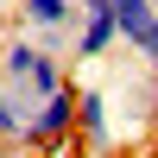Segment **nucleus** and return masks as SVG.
<instances>
[{
	"mask_svg": "<svg viewBox=\"0 0 158 158\" xmlns=\"http://www.w3.org/2000/svg\"><path fill=\"white\" fill-rule=\"evenodd\" d=\"M76 127H82V139H89L95 152H108V146H114V120H108V95H101L95 82H89V89H76Z\"/></svg>",
	"mask_w": 158,
	"mask_h": 158,
	"instance_id": "5",
	"label": "nucleus"
},
{
	"mask_svg": "<svg viewBox=\"0 0 158 158\" xmlns=\"http://www.w3.org/2000/svg\"><path fill=\"white\" fill-rule=\"evenodd\" d=\"M114 19H120V38H127V44L158 63V6H152V0H114Z\"/></svg>",
	"mask_w": 158,
	"mask_h": 158,
	"instance_id": "4",
	"label": "nucleus"
},
{
	"mask_svg": "<svg viewBox=\"0 0 158 158\" xmlns=\"http://www.w3.org/2000/svg\"><path fill=\"white\" fill-rule=\"evenodd\" d=\"M82 19H76V63H95L120 44V19H114V0H76Z\"/></svg>",
	"mask_w": 158,
	"mask_h": 158,
	"instance_id": "3",
	"label": "nucleus"
},
{
	"mask_svg": "<svg viewBox=\"0 0 158 158\" xmlns=\"http://www.w3.org/2000/svg\"><path fill=\"white\" fill-rule=\"evenodd\" d=\"M0 76H6V82L19 89L32 108H44L57 89H70L63 57H57V51H44L32 32H6V38H0Z\"/></svg>",
	"mask_w": 158,
	"mask_h": 158,
	"instance_id": "1",
	"label": "nucleus"
},
{
	"mask_svg": "<svg viewBox=\"0 0 158 158\" xmlns=\"http://www.w3.org/2000/svg\"><path fill=\"white\" fill-rule=\"evenodd\" d=\"M152 6H158V0H152Z\"/></svg>",
	"mask_w": 158,
	"mask_h": 158,
	"instance_id": "8",
	"label": "nucleus"
},
{
	"mask_svg": "<svg viewBox=\"0 0 158 158\" xmlns=\"http://www.w3.org/2000/svg\"><path fill=\"white\" fill-rule=\"evenodd\" d=\"M0 158H13V146H0Z\"/></svg>",
	"mask_w": 158,
	"mask_h": 158,
	"instance_id": "7",
	"label": "nucleus"
},
{
	"mask_svg": "<svg viewBox=\"0 0 158 158\" xmlns=\"http://www.w3.org/2000/svg\"><path fill=\"white\" fill-rule=\"evenodd\" d=\"M70 139H76V89H57V95L32 114V152L70 158Z\"/></svg>",
	"mask_w": 158,
	"mask_h": 158,
	"instance_id": "2",
	"label": "nucleus"
},
{
	"mask_svg": "<svg viewBox=\"0 0 158 158\" xmlns=\"http://www.w3.org/2000/svg\"><path fill=\"white\" fill-rule=\"evenodd\" d=\"M32 114L38 108L0 76V146H32Z\"/></svg>",
	"mask_w": 158,
	"mask_h": 158,
	"instance_id": "6",
	"label": "nucleus"
}]
</instances>
